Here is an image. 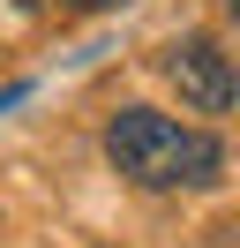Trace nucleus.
Segmentation results:
<instances>
[{"label": "nucleus", "instance_id": "nucleus-3", "mask_svg": "<svg viewBox=\"0 0 240 248\" xmlns=\"http://www.w3.org/2000/svg\"><path fill=\"white\" fill-rule=\"evenodd\" d=\"M225 16H233V23H240V0H225Z\"/></svg>", "mask_w": 240, "mask_h": 248}, {"label": "nucleus", "instance_id": "nucleus-2", "mask_svg": "<svg viewBox=\"0 0 240 248\" xmlns=\"http://www.w3.org/2000/svg\"><path fill=\"white\" fill-rule=\"evenodd\" d=\"M165 76H173V91L188 98L195 113H225L240 98V68L225 61L210 38H173V46H165Z\"/></svg>", "mask_w": 240, "mask_h": 248}, {"label": "nucleus", "instance_id": "nucleus-4", "mask_svg": "<svg viewBox=\"0 0 240 248\" xmlns=\"http://www.w3.org/2000/svg\"><path fill=\"white\" fill-rule=\"evenodd\" d=\"M83 8H113V0H83Z\"/></svg>", "mask_w": 240, "mask_h": 248}, {"label": "nucleus", "instance_id": "nucleus-1", "mask_svg": "<svg viewBox=\"0 0 240 248\" xmlns=\"http://www.w3.org/2000/svg\"><path fill=\"white\" fill-rule=\"evenodd\" d=\"M105 158H113L135 188H203V181H218V166H225V151H218L210 128H188V121L150 113V106L113 113Z\"/></svg>", "mask_w": 240, "mask_h": 248}]
</instances>
